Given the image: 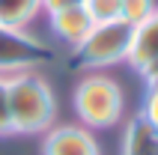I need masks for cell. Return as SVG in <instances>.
<instances>
[{
    "instance_id": "1",
    "label": "cell",
    "mask_w": 158,
    "mask_h": 155,
    "mask_svg": "<svg viewBox=\"0 0 158 155\" xmlns=\"http://www.w3.org/2000/svg\"><path fill=\"white\" fill-rule=\"evenodd\" d=\"M9 111H12V134L48 131L57 113L51 84L39 72L9 75Z\"/></svg>"
},
{
    "instance_id": "2",
    "label": "cell",
    "mask_w": 158,
    "mask_h": 155,
    "mask_svg": "<svg viewBox=\"0 0 158 155\" xmlns=\"http://www.w3.org/2000/svg\"><path fill=\"white\" fill-rule=\"evenodd\" d=\"M72 107L78 113L81 125L87 128H110L123 119V90L114 78L98 75V72H87L78 81L75 93H72Z\"/></svg>"
},
{
    "instance_id": "3",
    "label": "cell",
    "mask_w": 158,
    "mask_h": 155,
    "mask_svg": "<svg viewBox=\"0 0 158 155\" xmlns=\"http://www.w3.org/2000/svg\"><path fill=\"white\" fill-rule=\"evenodd\" d=\"M131 36H134V27L125 24L123 18L107 21V24H96L78 48H72L69 66L81 72H98V69H107V66H116L128 57Z\"/></svg>"
},
{
    "instance_id": "4",
    "label": "cell",
    "mask_w": 158,
    "mask_h": 155,
    "mask_svg": "<svg viewBox=\"0 0 158 155\" xmlns=\"http://www.w3.org/2000/svg\"><path fill=\"white\" fill-rule=\"evenodd\" d=\"M54 54L45 42L27 30H6L0 27V75H18V72H33L36 66L51 63Z\"/></svg>"
},
{
    "instance_id": "5",
    "label": "cell",
    "mask_w": 158,
    "mask_h": 155,
    "mask_svg": "<svg viewBox=\"0 0 158 155\" xmlns=\"http://www.w3.org/2000/svg\"><path fill=\"white\" fill-rule=\"evenodd\" d=\"M42 155H102L98 140L84 125H57L45 131Z\"/></svg>"
},
{
    "instance_id": "6",
    "label": "cell",
    "mask_w": 158,
    "mask_h": 155,
    "mask_svg": "<svg viewBox=\"0 0 158 155\" xmlns=\"http://www.w3.org/2000/svg\"><path fill=\"white\" fill-rule=\"evenodd\" d=\"M48 21H51V33L57 36L63 45H69V48H78V45L89 36V30L96 27L93 18L87 15V9L81 6V3L66 6V9H60V12L48 15Z\"/></svg>"
},
{
    "instance_id": "7",
    "label": "cell",
    "mask_w": 158,
    "mask_h": 155,
    "mask_svg": "<svg viewBox=\"0 0 158 155\" xmlns=\"http://www.w3.org/2000/svg\"><path fill=\"white\" fill-rule=\"evenodd\" d=\"M125 60L131 63L137 72L149 69L152 63L158 60V15L146 18L143 24L134 27L131 48H128V57H125Z\"/></svg>"
},
{
    "instance_id": "8",
    "label": "cell",
    "mask_w": 158,
    "mask_h": 155,
    "mask_svg": "<svg viewBox=\"0 0 158 155\" xmlns=\"http://www.w3.org/2000/svg\"><path fill=\"white\" fill-rule=\"evenodd\" d=\"M123 155H158V131L143 119L140 113L125 125Z\"/></svg>"
},
{
    "instance_id": "9",
    "label": "cell",
    "mask_w": 158,
    "mask_h": 155,
    "mask_svg": "<svg viewBox=\"0 0 158 155\" xmlns=\"http://www.w3.org/2000/svg\"><path fill=\"white\" fill-rule=\"evenodd\" d=\"M39 12L42 0H0V27L27 30V24H33Z\"/></svg>"
},
{
    "instance_id": "10",
    "label": "cell",
    "mask_w": 158,
    "mask_h": 155,
    "mask_svg": "<svg viewBox=\"0 0 158 155\" xmlns=\"http://www.w3.org/2000/svg\"><path fill=\"white\" fill-rule=\"evenodd\" d=\"M152 15H158V0H119V18L125 24L137 27Z\"/></svg>"
},
{
    "instance_id": "11",
    "label": "cell",
    "mask_w": 158,
    "mask_h": 155,
    "mask_svg": "<svg viewBox=\"0 0 158 155\" xmlns=\"http://www.w3.org/2000/svg\"><path fill=\"white\" fill-rule=\"evenodd\" d=\"M81 6L87 9L93 24H107L119 21V0H81Z\"/></svg>"
},
{
    "instance_id": "12",
    "label": "cell",
    "mask_w": 158,
    "mask_h": 155,
    "mask_svg": "<svg viewBox=\"0 0 158 155\" xmlns=\"http://www.w3.org/2000/svg\"><path fill=\"white\" fill-rule=\"evenodd\" d=\"M12 134V111H9V75H0V137Z\"/></svg>"
},
{
    "instance_id": "13",
    "label": "cell",
    "mask_w": 158,
    "mask_h": 155,
    "mask_svg": "<svg viewBox=\"0 0 158 155\" xmlns=\"http://www.w3.org/2000/svg\"><path fill=\"white\" fill-rule=\"evenodd\" d=\"M140 116L149 122L152 128L158 131V84L146 86V95H143V107H140Z\"/></svg>"
},
{
    "instance_id": "14",
    "label": "cell",
    "mask_w": 158,
    "mask_h": 155,
    "mask_svg": "<svg viewBox=\"0 0 158 155\" xmlns=\"http://www.w3.org/2000/svg\"><path fill=\"white\" fill-rule=\"evenodd\" d=\"M75 3H81V0H42V12L54 15V12H60L66 6H75Z\"/></svg>"
}]
</instances>
